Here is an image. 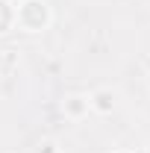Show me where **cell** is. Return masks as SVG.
Here are the masks:
<instances>
[{"mask_svg":"<svg viewBox=\"0 0 150 153\" xmlns=\"http://www.w3.org/2000/svg\"><path fill=\"white\" fill-rule=\"evenodd\" d=\"M88 109H91V103H88L85 94H68L62 100V112H65V118H71V121H82L88 115Z\"/></svg>","mask_w":150,"mask_h":153,"instance_id":"obj_2","label":"cell"},{"mask_svg":"<svg viewBox=\"0 0 150 153\" xmlns=\"http://www.w3.org/2000/svg\"><path fill=\"white\" fill-rule=\"evenodd\" d=\"M12 24H15V9H12V3H9V0H0V36H3Z\"/></svg>","mask_w":150,"mask_h":153,"instance_id":"obj_4","label":"cell"},{"mask_svg":"<svg viewBox=\"0 0 150 153\" xmlns=\"http://www.w3.org/2000/svg\"><path fill=\"white\" fill-rule=\"evenodd\" d=\"M147 85H150V74H147Z\"/></svg>","mask_w":150,"mask_h":153,"instance_id":"obj_7","label":"cell"},{"mask_svg":"<svg viewBox=\"0 0 150 153\" xmlns=\"http://www.w3.org/2000/svg\"><path fill=\"white\" fill-rule=\"evenodd\" d=\"M0 62H3L6 68H9V65H15V62H18V56H15V50H3V56H0Z\"/></svg>","mask_w":150,"mask_h":153,"instance_id":"obj_6","label":"cell"},{"mask_svg":"<svg viewBox=\"0 0 150 153\" xmlns=\"http://www.w3.org/2000/svg\"><path fill=\"white\" fill-rule=\"evenodd\" d=\"M36 153H59V147H56V141H50V138H44V141H38Z\"/></svg>","mask_w":150,"mask_h":153,"instance_id":"obj_5","label":"cell"},{"mask_svg":"<svg viewBox=\"0 0 150 153\" xmlns=\"http://www.w3.org/2000/svg\"><path fill=\"white\" fill-rule=\"evenodd\" d=\"M15 24L24 33H41L50 24V9L44 0H24L15 9Z\"/></svg>","mask_w":150,"mask_h":153,"instance_id":"obj_1","label":"cell"},{"mask_svg":"<svg viewBox=\"0 0 150 153\" xmlns=\"http://www.w3.org/2000/svg\"><path fill=\"white\" fill-rule=\"evenodd\" d=\"M88 103H91V109H94V112L109 115V112L115 109V91H112V88H97V91L88 97Z\"/></svg>","mask_w":150,"mask_h":153,"instance_id":"obj_3","label":"cell"}]
</instances>
